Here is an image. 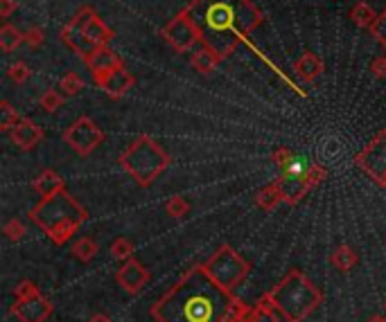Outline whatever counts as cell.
Instances as JSON below:
<instances>
[{"instance_id":"2","label":"cell","mask_w":386,"mask_h":322,"mask_svg":"<svg viewBox=\"0 0 386 322\" xmlns=\"http://www.w3.org/2000/svg\"><path fill=\"white\" fill-rule=\"evenodd\" d=\"M246 304L221 288L203 266H192L152 307L156 322H240Z\"/></svg>"},{"instance_id":"31","label":"cell","mask_w":386,"mask_h":322,"mask_svg":"<svg viewBox=\"0 0 386 322\" xmlns=\"http://www.w3.org/2000/svg\"><path fill=\"white\" fill-rule=\"evenodd\" d=\"M240 322H278V316L266 314V311H262L260 307L255 304V307H246L244 309Z\"/></svg>"},{"instance_id":"17","label":"cell","mask_w":386,"mask_h":322,"mask_svg":"<svg viewBox=\"0 0 386 322\" xmlns=\"http://www.w3.org/2000/svg\"><path fill=\"white\" fill-rule=\"evenodd\" d=\"M224 61V57L219 55L217 50H212L208 46H203L201 50L197 52H192V57H190V66L195 68L199 74H212L214 70L219 68V63Z\"/></svg>"},{"instance_id":"35","label":"cell","mask_w":386,"mask_h":322,"mask_svg":"<svg viewBox=\"0 0 386 322\" xmlns=\"http://www.w3.org/2000/svg\"><path fill=\"white\" fill-rule=\"evenodd\" d=\"M371 34H373V39L378 41L380 46L386 50V9H384V12L378 16V20H375V23H373Z\"/></svg>"},{"instance_id":"32","label":"cell","mask_w":386,"mask_h":322,"mask_svg":"<svg viewBox=\"0 0 386 322\" xmlns=\"http://www.w3.org/2000/svg\"><path fill=\"white\" fill-rule=\"evenodd\" d=\"M34 295H41V293H39V286L32 282V280H23V282H18L14 286L16 302H23V300H30V297H34Z\"/></svg>"},{"instance_id":"30","label":"cell","mask_w":386,"mask_h":322,"mask_svg":"<svg viewBox=\"0 0 386 322\" xmlns=\"http://www.w3.org/2000/svg\"><path fill=\"white\" fill-rule=\"evenodd\" d=\"M7 77L20 86V83H25L32 77V68L27 66L25 61H16V63H12V66L7 68Z\"/></svg>"},{"instance_id":"21","label":"cell","mask_w":386,"mask_h":322,"mask_svg":"<svg viewBox=\"0 0 386 322\" xmlns=\"http://www.w3.org/2000/svg\"><path fill=\"white\" fill-rule=\"evenodd\" d=\"M378 16L380 14L375 12V9L368 3H364V0L355 3V5H352V9H350V20L357 27H361V29H371L375 20H378Z\"/></svg>"},{"instance_id":"26","label":"cell","mask_w":386,"mask_h":322,"mask_svg":"<svg viewBox=\"0 0 386 322\" xmlns=\"http://www.w3.org/2000/svg\"><path fill=\"white\" fill-rule=\"evenodd\" d=\"M136 253V246L131 239H127V237H117L113 243H111V255H113V260L117 262H127V260H131Z\"/></svg>"},{"instance_id":"25","label":"cell","mask_w":386,"mask_h":322,"mask_svg":"<svg viewBox=\"0 0 386 322\" xmlns=\"http://www.w3.org/2000/svg\"><path fill=\"white\" fill-rule=\"evenodd\" d=\"M20 120H23V117L18 115V111L14 109L12 104H9L7 100L0 102V128H3V131L9 133Z\"/></svg>"},{"instance_id":"1","label":"cell","mask_w":386,"mask_h":322,"mask_svg":"<svg viewBox=\"0 0 386 322\" xmlns=\"http://www.w3.org/2000/svg\"><path fill=\"white\" fill-rule=\"evenodd\" d=\"M186 7L190 9V14L201 32L203 46L217 50L224 59H229L238 46H246L285 83L292 86V90H296L300 98H305V93L292 79L285 77L283 70L271 59H266L262 50L249 39L264 23V16L253 0H190Z\"/></svg>"},{"instance_id":"13","label":"cell","mask_w":386,"mask_h":322,"mask_svg":"<svg viewBox=\"0 0 386 322\" xmlns=\"http://www.w3.org/2000/svg\"><path fill=\"white\" fill-rule=\"evenodd\" d=\"M149 280H152V273H149L138 260H134V257H131V260L122 262V266L117 268V273H115L117 286H120L122 291L129 293V295L141 293L143 288L149 284Z\"/></svg>"},{"instance_id":"36","label":"cell","mask_w":386,"mask_h":322,"mask_svg":"<svg viewBox=\"0 0 386 322\" xmlns=\"http://www.w3.org/2000/svg\"><path fill=\"white\" fill-rule=\"evenodd\" d=\"M25 43L30 48H41L46 43V32L41 27H32L30 32H25Z\"/></svg>"},{"instance_id":"28","label":"cell","mask_w":386,"mask_h":322,"mask_svg":"<svg viewBox=\"0 0 386 322\" xmlns=\"http://www.w3.org/2000/svg\"><path fill=\"white\" fill-rule=\"evenodd\" d=\"M63 95L61 93H57L55 88H48V90H43V95L39 98V106L46 113H57L61 106H63Z\"/></svg>"},{"instance_id":"9","label":"cell","mask_w":386,"mask_h":322,"mask_svg":"<svg viewBox=\"0 0 386 322\" xmlns=\"http://www.w3.org/2000/svg\"><path fill=\"white\" fill-rule=\"evenodd\" d=\"M160 36H163L167 46L174 52H179V55L190 52L197 43H201V32H199L188 7L181 9V12L172 18L163 29H160Z\"/></svg>"},{"instance_id":"39","label":"cell","mask_w":386,"mask_h":322,"mask_svg":"<svg viewBox=\"0 0 386 322\" xmlns=\"http://www.w3.org/2000/svg\"><path fill=\"white\" fill-rule=\"evenodd\" d=\"M89 322H111V318H109V316H104V314H95Z\"/></svg>"},{"instance_id":"37","label":"cell","mask_w":386,"mask_h":322,"mask_svg":"<svg viewBox=\"0 0 386 322\" xmlns=\"http://www.w3.org/2000/svg\"><path fill=\"white\" fill-rule=\"evenodd\" d=\"M371 72L375 79H386V57H378L371 63Z\"/></svg>"},{"instance_id":"29","label":"cell","mask_w":386,"mask_h":322,"mask_svg":"<svg viewBox=\"0 0 386 322\" xmlns=\"http://www.w3.org/2000/svg\"><path fill=\"white\" fill-rule=\"evenodd\" d=\"M165 212H167V217H172V219H184L186 214L190 212V203L184 196H172V199L165 201Z\"/></svg>"},{"instance_id":"15","label":"cell","mask_w":386,"mask_h":322,"mask_svg":"<svg viewBox=\"0 0 386 322\" xmlns=\"http://www.w3.org/2000/svg\"><path fill=\"white\" fill-rule=\"evenodd\" d=\"M9 135H12V142L20 149V152H32L34 147H39L43 142V137H46V131L34 124L32 120H27V117H23L12 131H9Z\"/></svg>"},{"instance_id":"34","label":"cell","mask_w":386,"mask_h":322,"mask_svg":"<svg viewBox=\"0 0 386 322\" xmlns=\"http://www.w3.org/2000/svg\"><path fill=\"white\" fill-rule=\"evenodd\" d=\"M271 160H274V163L285 171V169H287V167L292 165L294 160H296V156H294V152H292V149H289V147H278L276 152L271 154Z\"/></svg>"},{"instance_id":"22","label":"cell","mask_w":386,"mask_h":322,"mask_svg":"<svg viewBox=\"0 0 386 322\" xmlns=\"http://www.w3.org/2000/svg\"><path fill=\"white\" fill-rule=\"evenodd\" d=\"M98 241L91 239V237H79L77 241L72 243V257L75 260H79L82 264H89L95 260V255H98Z\"/></svg>"},{"instance_id":"10","label":"cell","mask_w":386,"mask_h":322,"mask_svg":"<svg viewBox=\"0 0 386 322\" xmlns=\"http://www.w3.org/2000/svg\"><path fill=\"white\" fill-rule=\"evenodd\" d=\"M63 142H66L77 156L86 158L104 142V131L98 126L95 120L82 115L66 128V131H63Z\"/></svg>"},{"instance_id":"27","label":"cell","mask_w":386,"mask_h":322,"mask_svg":"<svg viewBox=\"0 0 386 322\" xmlns=\"http://www.w3.org/2000/svg\"><path fill=\"white\" fill-rule=\"evenodd\" d=\"M84 88V79L79 77L77 72H66L59 81V90H63L66 98H75V95H79Z\"/></svg>"},{"instance_id":"12","label":"cell","mask_w":386,"mask_h":322,"mask_svg":"<svg viewBox=\"0 0 386 322\" xmlns=\"http://www.w3.org/2000/svg\"><path fill=\"white\" fill-rule=\"evenodd\" d=\"M93 81H95V86H98L104 95H109L111 100H120V98H124V95L134 88L136 77L127 70V66H120V68L109 70V72L93 74Z\"/></svg>"},{"instance_id":"19","label":"cell","mask_w":386,"mask_h":322,"mask_svg":"<svg viewBox=\"0 0 386 322\" xmlns=\"http://www.w3.org/2000/svg\"><path fill=\"white\" fill-rule=\"evenodd\" d=\"M32 189H34L41 199H46V196L57 194L59 189H66V182H63V178L55 169H43L34 178V182H32Z\"/></svg>"},{"instance_id":"38","label":"cell","mask_w":386,"mask_h":322,"mask_svg":"<svg viewBox=\"0 0 386 322\" xmlns=\"http://www.w3.org/2000/svg\"><path fill=\"white\" fill-rule=\"evenodd\" d=\"M16 7H18L16 0H0V16L9 18V16L16 12Z\"/></svg>"},{"instance_id":"5","label":"cell","mask_w":386,"mask_h":322,"mask_svg":"<svg viewBox=\"0 0 386 322\" xmlns=\"http://www.w3.org/2000/svg\"><path fill=\"white\" fill-rule=\"evenodd\" d=\"M59 36L84 63H89L95 52L104 46H109V41L115 36V32L104 23L91 5H84L77 9V14L61 27Z\"/></svg>"},{"instance_id":"23","label":"cell","mask_w":386,"mask_h":322,"mask_svg":"<svg viewBox=\"0 0 386 322\" xmlns=\"http://www.w3.org/2000/svg\"><path fill=\"white\" fill-rule=\"evenodd\" d=\"M20 43H25V34L18 27H14L12 23H5L0 27V48L5 52H14Z\"/></svg>"},{"instance_id":"8","label":"cell","mask_w":386,"mask_h":322,"mask_svg":"<svg viewBox=\"0 0 386 322\" xmlns=\"http://www.w3.org/2000/svg\"><path fill=\"white\" fill-rule=\"evenodd\" d=\"M326 178H328V169L312 163L303 174H287V171H283V176L274 180V185L278 189V194H281L283 203H287V206H298V203L314 187H319Z\"/></svg>"},{"instance_id":"11","label":"cell","mask_w":386,"mask_h":322,"mask_svg":"<svg viewBox=\"0 0 386 322\" xmlns=\"http://www.w3.org/2000/svg\"><path fill=\"white\" fill-rule=\"evenodd\" d=\"M355 165L375 185L386 189V128L375 133L373 140L355 156Z\"/></svg>"},{"instance_id":"18","label":"cell","mask_w":386,"mask_h":322,"mask_svg":"<svg viewBox=\"0 0 386 322\" xmlns=\"http://www.w3.org/2000/svg\"><path fill=\"white\" fill-rule=\"evenodd\" d=\"M86 66L91 68L93 74H102V72H109V70H115V68L124 66V61L120 59L117 52H113L109 46H104V48H100L98 52H95Z\"/></svg>"},{"instance_id":"16","label":"cell","mask_w":386,"mask_h":322,"mask_svg":"<svg viewBox=\"0 0 386 322\" xmlns=\"http://www.w3.org/2000/svg\"><path fill=\"white\" fill-rule=\"evenodd\" d=\"M323 68H326V63L321 61L319 55H314V52H303L296 61H294V72H296V77L298 79H303L307 83H312L316 81L321 74H323Z\"/></svg>"},{"instance_id":"7","label":"cell","mask_w":386,"mask_h":322,"mask_svg":"<svg viewBox=\"0 0 386 322\" xmlns=\"http://www.w3.org/2000/svg\"><path fill=\"white\" fill-rule=\"evenodd\" d=\"M201 266L210 275L212 282H217L221 288H226L231 293L233 288H238L244 282V277L251 271L249 262L235 248H231L229 243H221Z\"/></svg>"},{"instance_id":"4","label":"cell","mask_w":386,"mask_h":322,"mask_svg":"<svg viewBox=\"0 0 386 322\" xmlns=\"http://www.w3.org/2000/svg\"><path fill=\"white\" fill-rule=\"evenodd\" d=\"M269 297L276 314L285 322H303L323 302V293L300 271H289L269 291Z\"/></svg>"},{"instance_id":"24","label":"cell","mask_w":386,"mask_h":322,"mask_svg":"<svg viewBox=\"0 0 386 322\" xmlns=\"http://www.w3.org/2000/svg\"><path fill=\"white\" fill-rule=\"evenodd\" d=\"M281 203H283V199H281V194H278V189H276V185H274V180L269 182V185H264V187L255 194V206H257V208H262V210H266V212L276 210L278 206H281Z\"/></svg>"},{"instance_id":"6","label":"cell","mask_w":386,"mask_h":322,"mask_svg":"<svg viewBox=\"0 0 386 322\" xmlns=\"http://www.w3.org/2000/svg\"><path fill=\"white\" fill-rule=\"evenodd\" d=\"M172 158L152 135H138L120 154V165L129 176L136 180V185L149 187L152 182L169 167Z\"/></svg>"},{"instance_id":"20","label":"cell","mask_w":386,"mask_h":322,"mask_svg":"<svg viewBox=\"0 0 386 322\" xmlns=\"http://www.w3.org/2000/svg\"><path fill=\"white\" fill-rule=\"evenodd\" d=\"M330 262H332V266H335L339 273H348V271H352V268L357 266L359 255L355 253L352 246L341 243V246H337V248H335V253L330 255Z\"/></svg>"},{"instance_id":"33","label":"cell","mask_w":386,"mask_h":322,"mask_svg":"<svg viewBox=\"0 0 386 322\" xmlns=\"http://www.w3.org/2000/svg\"><path fill=\"white\" fill-rule=\"evenodd\" d=\"M3 232L7 234V239L9 241H20L27 234V230H25V223L20 221V219H12V221H7L5 223V228H3Z\"/></svg>"},{"instance_id":"3","label":"cell","mask_w":386,"mask_h":322,"mask_svg":"<svg viewBox=\"0 0 386 322\" xmlns=\"http://www.w3.org/2000/svg\"><path fill=\"white\" fill-rule=\"evenodd\" d=\"M30 219L37 223V228H41L48 234L50 241L63 246L68 243L72 239V234H77V230L86 223L89 212H86V208L70 192L59 189L57 194L41 199L37 206L30 210Z\"/></svg>"},{"instance_id":"41","label":"cell","mask_w":386,"mask_h":322,"mask_svg":"<svg viewBox=\"0 0 386 322\" xmlns=\"http://www.w3.org/2000/svg\"><path fill=\"white\" fill-rule=\"evenodd\" d=\"M384 311H386V300H384Z\"/></svg>"},{"instance_id":"14","label":"cell","mask_w":386,"mask_h":322,"mask_svg":"<svg viewBox=\"0 0 386 322\" xmlns=\"http://www.w3.org/2000/svg\"><path fill=\"white\" fill-rule=\"evenodd\" d=\"M9 314L18 318V322H43L52 314V304L48 297L34 295L30 300H23V302H16L9 309Z\"/></svg>"},{"instance_id":"40","label":"cell","mask_w":386,"mask_h":322,"mask_svg":"<svg viewBox=\"0 0 386 322\" xmlns=\"http://www.w3.org/2000/svg\"><path fill=\"white\" fill-rule=\"evenodd\" d=\"M366 322H386V318H384V316H373V318H368Z\"/></svg>"}]
</instances>
